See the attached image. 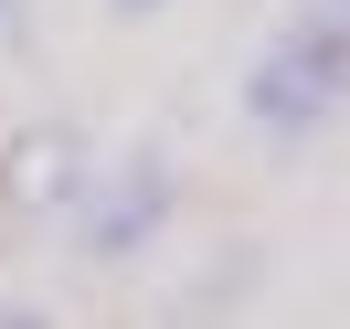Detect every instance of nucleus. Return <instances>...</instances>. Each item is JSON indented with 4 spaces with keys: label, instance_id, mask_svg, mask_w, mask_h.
<instances>
[{
    "label": "nucleus",
    "instance_id": "nucleus-1",
    "mask_svg": "<svg viewBox=\"0 0 350 329\" xmlns=\"http://www.w3.org/2000/svg\"><path fill=\"white\" fill-rule=\"evenodd\" d=\"M350 96V43H329V32H286V43H265V64L244 75V117H255L265 138H308L329 128Z\"/></svg>",
    "mask_w": 350,
    "mask_h": 329
},
{
    "label": "nucleus",
    "instance_id": "nucleus-4",
    "mask_svg": "<svg viewBox=\"0 0 350 329\" xmlns=\"http://www.w3.org/2000/svg\"><path fill=\"white\" fill-rule=\"evenodd\" d=\"M297 22H308V32H329V43H350V0H308Z\"/></svg>",
    "mask_w": 350,
    "mask_h": 329
},
{
    "label": "nucleus",
    "instance_id": "nucleus-6",
    "mask_svg": "<svg viewBox=\"0 0 350 329\" xmlns=\"http://www.w3.org/2000/svg\"><path fill=\"white\" fill-rule=\"evenodd\" d=\"M117 11H159V0H117Z\"/></svg>",
    "mask_w": 350,
    "mask_h": 329
},
{
    "label": "nucleus",
    "instance_id": "nucleus-2",
    "mask_svg": "<svg viewBox=\"0 0 350 329\" xmlns=\"http://www.w3.org/2000/svg\"><path fill=\"white\" fill-rule=\"evenodd\" d=\"M159 223H170V159H159V149H138L128 170L107 181V202L85 213V255H96V265H128L138 244L159 234Z\"/></svg>",
    "mask_w": 350,
    "mask_h": 329
},
{
    "label": "nucleus",
    "instance_id": "nucleus-3",
    "mask_svg": "<svg viewBox=\"0 0 350 329\" xmlns=\"http://www.w3.org/2000/svg\"><path fill=\"white\" fill-rule=\"evenodd\" d=\"M75 128H32V138H11V170H0V192L22 202V213H43V202H64L75 192Z\"/></svg>",
    "mask_w": 350,
    "mask_h": 329
},
{
    "label": "nucleus",
    "instance_id": "nucleus-5",
    "mask_svg": "<svg viewBox=\"0 0 350 329\" xmlns=\"http://www.w3.org/2000/svg\"><path fill=\"white\" fill-rule=\"evenodd\" d=\"M0 329H53V319H43V308H0Z\"/></svg>",
    "mask_w": 350,
    "mask_h": 329
}]
</instances>
